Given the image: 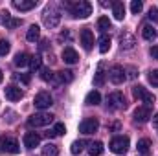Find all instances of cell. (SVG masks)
Masks as SVG:
<instances>
[{
	"label": "cell",
	"mask_w": 158,
	"mask_h": 156,
	"mask_svg": "<svg viewBox=\"0 0 158 156\" xmlns=\"http://www.w3.org/2000/svg\"><path fill=\"white\" fill-rule=\"evenodd\" d=\"M66 9L72 13L74 18H86L92 15V4L86 0H77V2H68Z\"/></svg>",
	"instance_id": "6da1fadb"
},
{
	"label": "cell",
	"mask_w": 158,
	"mask_h": 156,
	"mask_svg": "<svg viewBox=\"0 0 158 156\" xmlns=\"http://www.w3.org/2000/svg\"><path fill=\"white\" fill-rule=\"evenodd\" d=\"M42 22H44V26L50 28V30L57 28L59 22H61V9H59L55 4L46 6V9H44V13H42Z\"/></svg>",
	"instance_id": "7a4b0ae2"
},
{
	"label": "cell",
	"mask_w": 158,
	"mask_h": 156,
	"mask_svg": "<svg viewBox=\"0 0 158 156\" xmlns=\"http://www.w3.org/2000/svg\"><path fill=\"white\" fill-rule=\"evenodd\" d=\"M53 121V116L48 114V112H39V114H33V116L28 117V127L31 129H37V127H46Z\"/></svg>",
	"instance_id": "3957f363"
},
{
	"label": "cell",
	"mask_w": 158,
	"mask_h": 156,
	"mask_svg": "<svg viewBox=\"0 0 158 156\" xmlns=\"http://www.w3.org/2000/svg\"><path fill=\"white\" fill-rule=\"evenodd\" d=\"M127 107V101H125V96L121 92H112L107 96V109L110 110H119V109H125Z\"/></svg>",
	"instance_id": "277c9868"
},
{
	"label": "cell",
	"mask_w": 158,
	"mask_h": 156,
	"mask_svg": "<svg viewBox=\"0 0 158 156\" xmlns=\"http://www.w3.org/2000/svg\"><path fill=\"white\" fill-rule=\"evenodd\" d=\"M109 149L112 153H116V154H125L129 151V138L127 136H116V138H112L110 143H109Z\"/></svg>",
	"instance_id": "5b68a950"
},
{
	"label": "cell",
	"mask_w": 158,
	"mask_h": 156,
	"mask_svg": "<svg viewBox=\"0 0 158 156\" xmlns=\"http://www.w3.org/2000/svg\"><path fill=\"white\" fill-rule=\"evenodd\" d=\"M20 149H19V143L15 138L11 136H4L0 138V153H9V154H17Z\"/></svg>",
	"instance_id": "8992f818"
},
{
	"label": "cell",
	"mask_w": 158,
	"mask_h": 156,
	"mask_svg": "<svg viewBox=\"0 0 158 156\" xmlns=\"http://www.w3.org/2000/svg\"><path fill=\"white\" fill-rule=\"evenodd\" d=\"M98 129H99V121L96 117H86V119H83L79 123V130L83 134H94Z\"/></svg>",
	"instance_id": "52a82bcc"
},
{
	"label": "cell",
	"mask_w": 158,
	"mask_h": 156,
	"mask_svg": "<svg viewBox=\"0 0 158 156\" xmlns=\"http://www.w3.org/2000/svg\"><path fill=\"white\" fill-rule=\"evenodd\" d=\"M33 103H35V107H37L39 110H44V109H50V107H52L53 99H52V96H50L48 92H39V94L35 96Z\"/></svg>",
	"instance_id": "ba28073f"
},
{
	"label": "cell",
	"mask_w": 158,
	"mask_h": 156,
	"mask_svg": "<svg viewBox=\"0 0 158 156\" xmlns=\"http://www.w3.org/2000/svg\"><path fill=\"white\" fill-rule=\"evenodd\" d=\"M109 79L114 83V84H121L127 76H125V68L123 66H119V64H114L112 68H110V72H109Z\"/></svg>",
	"instance_id": "9c48e42d"
},
{
	"label": "cell",
	"mask_w": 158,
	"mask_h": 156,
	"mask_svg": "<svg viewBox=\"0 0 158 156\" xmlns=\"http://www.w3.org/2000/svg\"><path fill=\"white\" fill-rule=\"evenodd\" d=\"M81 44H83V48H85L86 51H90V50L94 48V33H92L88 28L81 30Z\"/></svg>",
	"instance_id": "30bf717a"
},
{
	"label": "cell",
	"mask_w": 158,
	"mask_h": 156,
	"mask_svg": "<svg viewBox=\"0 0 158 156\" xmlns=\"http://www.w3.org/2000/svg\"><path fill=\"white\" fill-rule=\"evenodd\" d=\"M149 119H151V109H149V107H138V109L134 110V121L145 123V121H149Z\"/></svg>",
	"instance_id": "8fae6325"
},
{
	"label": "cell",
	"mask_w": 158,
	"mask_h": 156,
	"mask_svg": "<svg viewBox=\"0 0 158 156\" xmlns=\"http://www.w3.org/2000/svg\"><path fill=\"white\" fill-rule=\"evenodd\" d=\"M39 143H40L39 134H35V132H26L24 134V147L26 149H35V147H39Z\"/></svg>",
	"instance_id": "7c38bea8"
},
{
	"label": "cell",
	"mask_w": 158,
	"mask_h": 156,
	"mask_svg": "<svg viewBox=\"0 0 158 156\" xmlns=\"http://www.w3.org/2000/svg\"><path fill=\"white\" fill-rule=\"evenodd\" d=\"M4 94H6V97H7L9 101H19V99L22 97V90H20L19 86H15V84L6 86V88H4Z\"/></svg>",
	"instance_id": "4fadbf2b"
},
{
	"label": "cell",
	"mask_w": 158,
	"mask_h": 156,
	"mask_svg": "<svg viewBox=\"0 0 158 156\" xmlns=\"http://www.w3.org/2000/svg\"><path fill=\"white\" fill-rule=\"evenodd\" d=\"M63 61L66 63V64H76L79 61V55L77 51L74 50V48H70V46H66L64 50H63Z\"/></svg>",
	"instance_id": "5bb4252c"
},
{
	"label": "cell",
	"mask_w": 158,
	"mask_h": 156,
	"mask_svg": "<svg viewBox=\"0 0 158 156\" xmlns=\"http://www.w3.org/2000/svg\"><path fill=\"white\" fill-rule=\"evenodd\" d=\"M35 6H37L35 0H15V2H13V7H17L19 11H30V9H33Z\"/></svg>",
	"instance_id": "9a60e30c"
},
{
	"label": "cell",
	"mask_w": 158,
	"mask_h": 156,
	"mask_svg": "<svg viewBox=\"0 0 158 156\" xmlns=\"http://www.w3.org/2000/svg\"><path fill=\"white\" fill-rule=\"evenodd\" d=\"M119 42H121V50H132L134 44H136V40H134V37L131 33H123L119 37Z\"/></svg>",
	"instance_id": "2e32d148"
},
{
	"label": "cell",
	"mask_w": 158,
	"mask_h": 156,
	"mask_svg": "<svg viewBox=\"0 0 158 156\" xmlns=\"http://www.w3.org/2000/svg\"><path fill=\"white\" fill-rule=\"evenodd\" d=\"M112 13L116 20H123L125 18V6L123 2H112Z\"/></svg>",
	"instance_id": "e0dca14e"
},
{
	"label": "cell",
	"mask_w": 158,
	"mask_h": 156,
	"mask_svg": "<svg viewBox=\"0 0 158 156\" xmlns=\"http://www.w3.org/2000/svg\"><path fill=\"white\" fill-rule=\"evenodd\" d=\"M142 37L145 40H155L156 39V30L151 24H143L142 26Z\"/></svg>",
	"instance_id": "ac0fdd59"
},
{
	"label": "cell",
	"mask_w": 158,
	"mask_h": 156,
	"mask_svg": "<svg viewBox=\"0 0 158 156\" xmlns=\"http://www.w3.org/2000/svg\"><path fill=\"white\" fill-rule=\"evenodd\" d=\"M85 103H86V105H99V103H101V94L96 92V90L88 92L86 97H85Z\"/></svg>",
	"instance_id": "d6986e66"
},
{
	"label": "cell",
	"mask_w": 158,
	"mask_h": 156,
	"mask_svg": "<svg viewBox=\"0 0 158 156\" xmlns=\"http://www.w3.org/2000/svg\"><path fill=\"white\" fill-rule=\"evenodd\" d=\"M40 37V28L37 24H33V26H30V30H28V33H26V39L30 40V42H35V40H39Z\"/></svg>",
	"instance_id": "ffe728a7"
},
{
	"label": "cell",
	"mask_w": 158,
	"mask_h": 156,
	"mask_svg": "<svg viewBox=\"0 0 158 156\" xmlns=\"http://www.w3.org/2000/svg\"><path fill=\"white\" fill-rule=\"evenodd\" d=\"M30 59H31V57H30L28 53H24V51H22V53H17V55H15V66L22 68V66L30 64Z\"/></svg>",
	"instance_id": "44dd1931"
},
{
	"label": "cell",
	"mask_w": 158,
	"mask_h": 156,
	"mask_svg": "<svg viewBox=\"0 0 158 156\" xmlns=\"http://www.w3.org/2000/svg\"><path fill=\"white\" fill-rule=\"evenodd\" d=\"M103 143L101 142H94V143H90V147H88V153H90V156H99L103 154Z\"/></svg>",
	"instance_id": "7402d4cb"
},
{
	"label": "cell",
	"mask_w": 158,
	"mask_h": 156,
	"mask_svg": "<svg viewBox=\"0 0 158 156\" xmlns=\"http://www.w3.org/2000/svg\"><path fill=\"white\" fill-rule=\"evenodd\" d=\"M94 84H96V86H103V84H105V72H103V64H99V66H98V72H96V76H94Z\"/></svg>",
	"instance_id": "603a6c76"
},
{
	"label": "cell",
	"mask_w": 158,
	"mask_h": 156,
	"mask_svg": "<svg viewBox=\"0 0 158 156\" xmlns=\"http://www.w3.org/2000/svg\"><path fill=\"white\" fill-rule=\"evenodd\" d=\"M4 15H6V17H4V18H2V20H4V24H6V26H7V28H11V30H13V28H17V26H20V22H22V20H20V18H11V17H9V13H7V11H6V13H4Z\"/></svg>",
	"instance_id": "cb8c5ba5"
},
{
	"label": "cell",
	"mask_w": 158,
	"mask_h": 156,
	"mask_svg": "<svg viewBox=\"0 0 158 156\" xmlns=\"http://www.w3.org/2000/svg\"><path fill=\"white\" fill-rule=\"evenodd\" d=\"M57 154H59L57 145H53V143H46V145L42 147V156H57Z\"/></svg>",
	"instance_id": "d4e9b609"
},
{
	"label": "cell",
	"mask_w": 158,
	"mask_h": 156,
	"mask_svg": "<svg viewBox=\"0 0 158 156\" xmlns=\"http://www.w3.org/2000/svg\"><path fill=\"white\" fill-rule=\"evenodd\" d=\"M109 50H110V37L101 35V37H99V51H101V53H107Z\"/></svg>",
	"instance_id": "484cf974"
},
{
	"label": "cell",
	"mask_w": 158,
	"mask_h": 156,
	"mask_svg": "<svg viewBox=\"0 0 158 156\" xmlns=\"http://www.w3.org/2000/svg\"><path fill=\"white\" fill-rule=\"evenodd\" d=\"M149 151H151V142H149L147 138L140 140V142H138V153H142V154L145 156Z\"/></svg>",
	"instance_id": "4316f807"
},
{
	"label": "cell",
	"mask_w": 158,
	"mask_h": 156,
	"mask_svg": "<svg viewBox=\"0 0 158 156\" xmlns=\"http://www.w3.org/2000/svg\"><path fill=\"white\" fill-rule=\"evenodd\" d=\"M57 77H59L61 83H72V81H74V72H70V70H63V72L57 74Z\"/></svg>",
	"instance_id": "83f0119b"
},
{
	"label": "cell",
	"mask_w": 158,
	"mask_h": 156,
	"mask_svg": "<svg viewBox=\"0 0 158 156\" xmlns=\"http://www.w3.org/2000/svg\"><path fill=\"white\" fill-rule=\"evenodd\" d=\"M40 66H42L40 57H39V55H33V57L30 59V68H31L33 72H37V70H40Z\"/></svg>",
	"instance_id": "f1b7e54d"
},
{
	"label": "cell",
	"mask_w": 158,
	"mask_h": 156,
	"mask_svg": "<svg viewBox=\"0 0 158 156\" xmlns=\"http://www.w3.org/2000/svg\"><path fill=\"white\" fill-rule=\"evenodd\" d=\"M98 28H99L101 31L110 30V20H109V17H101V18L98 20Z\"/></svg>",
	"instance_id": "f546056e"
},
{
	"label": "cell",
	"mask_w": 158,
	"mask_h": 156,
	"mask_svg": "<svg viewBox=\"0 0 158 156\" xmlns=\"http://www.w3.org/2000/svg\"><path fill=\"white\" fill-rule=\"evenodd\" d=\"M9 50H11V44H9V40L0 39V55H7V53H9Z\"/></svg>",
	"instance_id": "4dcf8cb0"
},
{
	"label": "cell",
	"mask_w": 158,
	"mask_h": 156,
	"mask_svg": "<svg viewBox=\"0 0 158 156\" xmlns=\"http://www.w3.org/2000/svg\"><path fill=\"white\" fill-rule=\"evenodd\" d=\"M53 77H55V76H53V72H52L50 68H42V70H40V79H42V81H53Z\"/></svg>",
	"instance_id": "1f68e13d"
},
{
	"label": "cell",
	"mask_w": 158,
	"mask_h": 156,
	"mask_svg": "<svg viewBox=\"0 0 158 156\" xmlns=\"http://www.w3.org/2000/svg\"><path fill=\"white\" fill-rule=\"evenodd\" d=\"M142 9H143V4H142L140 0H132V2H131V11H132L134 15H138Z\"/></svg>",
	"instance_id": "d6a6232c"
},
{
	"label": "cell",
	"mask_w": 158,
	"mask_h": 156,
	"mask_svg": "<svg viewBox=\"0 0 158 156\" xmlns=\"http://www.w3.org/2000/svg\"><path fill=\"white\" fill-rule=\"evenodd\" d=\"M53 136H63L64 132H66V127H64V123H55V127H53Z\"/></svg>",
	"instance_id": "836d02e7"
},
{
	"label": "cell",
	"mask_w": 158,
	"mask_h": 156,
	"mask_svg": "<svg viewBox=\"0 0 158 156\" xmlns=\"http://www.w3.org/2000/svg\"><path fill=\"white\" fill-rule=\"evenodd\" d=\"M145 92H147V90H145L143 86H140V84H136V86H132V94H134V97H138V99H142Z\"/></svg>",
	"instance_id": "e575fe53"
},
{
	"label": "cell",
	"mask_w": 158,
	"mask_h": 156,
	"mask_svg": "<svg viewBox=\"0 0 158 156\" xmlns=\"http://www.w3.org/2000/svg\"><path fill=\"white\" fill-rule=\"evenodd\" d=\"M85 143H86V142H74V143H72V149H70L72 154H79V153L83 151V145H85Z\"/></svg>",
	"instance_id": "d590c367"
},
{
	"label": "cell",
	"mask_w": 158,
	"mask_h": 156,
	"mask_svg": "<svg viewBox=\"0 0 158 156\" xmlns=\"http://www.w3.org/2000/svg\"><path fill=\"white\" fill-rule=\"evenodd\" d=\"M142 101H143V103H147V107H151V105H155V96H153L151 92H145V94H143V97H142Z\"/></svg>",
	"instance_id": "8d00e7d4"
},
{
	"label": "cell",
	"mask_w": 158,
	"mask_h": 156,
	"mask_svg": "<svg viewBox=\"0 0 158 156\" xmlns=\"http://www.w3.org/2000/svg\"><path fill=\"white\" fill-rule=\"evenodd\" d=\"M149 81H151L155 86H158V70H153V72H149Z\"/></svg>",
	"instance_id": "74e56055"
},
{
	"label": "cell",
	"mask_w": 158,
	"mask_h": 156,
	"mask_svg": "<svg viewBox=\"0 0 158 156\" xmlns=\"http://www.w3.org/2000/svg\"><path fill=\"white\" fill-rule=\"evenodd\" d=\"M149 18L158 24V9L156 7H151V9H149Z\"/></svg>",
	"instance_id": "f35d334b"
},
{
	"label": "cell",
	"mask_w": 158,
	"mask_h": 156,
	"mask_svg": "<svg viewBox=\"0 0 158 156\" xmlns=\"http://www.w3.org/2000/svg\"><path fill=\"white\" fill-rule=\"evenodd\" d=\"M125 72H129V76H127L129 79H134L136 76H138V72H136V68H134V66H129V68H125Z\"/></svg>",
	"instance_id": "ab89813d"
},
{
	"label": "cell",
	"mask_w": 158,
	"mask_h": 156,
	"mask_svg": "<svg viewBox=\"0 0 158 156\" xmlns=\"http://www.w3.org/2000/svg\"><path fill=\"white\" fill-rule=\"evenodd\" d=\"M19 79H20L24 84H28V83H30V76H28V74H20V76H19Z\"/></svg>",
	"instance_id": "60d3db41"
},
{
	"label": "cell",
	"mask_w": 158,
	"mask_h": 156,
	"mask_svg": "<svg viewBox=\"0 0 158 156\" xmlns=\"http://www.w3.org/2000/svg\"><path fill=\"white\" fill-rule=\"evenodd\" d=\"M151 55H153V59H158V46L151 48Z\"/></svg>",
	"instance_id": "b9f144b4"
},
{
	"label": "cell",
	"mask_w": 158,
	"mask_h": 156,
	"mask_svg": "<svg viewBox=\"0 0 158 156\" xmlns=\"http://www.w3.org/2000/svg\"><path fill=\"white\" fill-rule=\"evenodd\" d=\"M153 127H155V129L158 130V112L155 114V117H153Z\"/></svg>",
	"instance_id": "7bdbcfd3"
},
{
	"label": "cell",
	"mask_w": 158,
	"mask_h": 156,
	"mask_svg": "<svg viewBox=\"0 0 158 156\" xmlns=\"http://www.w3.org/2000/svg\"><path fill=\"white\" fill-rule=\"evenodd\" d=\"M2 79H4V74H2V70H0V83H2Z\"/></svg>",
	"instance_id": "ee69618b"
}]
</instances>
